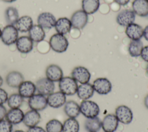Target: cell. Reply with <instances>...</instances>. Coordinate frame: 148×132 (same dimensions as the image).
Segmentation results:
<instances>
[{
    "instance_id": "obj_25",
    "label": "cell",
    "mask_w": 148,
    "mask_h": 132,
    "mask_svg": "<svg viewBox=\"0 0 148 132\" xmlns=\"http://www.w3.org/2000/svg\"><path fill=\"white\" fill-rule=\"evenodd\" d=\"M71 20L67 17H60L56 20L54 27L57 33L65 35L70 32L72 28Z\"/></svg>"
},
{
    "instance_id": "obj_39",
    "label": "cell",
    "mask_w": 148,
    "mask_h": 132,
    "mask_svg": "<svg viewBox=\"0 0 148 132\" xmlns=\"http://www.w3.org/2000/svg\"><path fill=\"white\" fill-rule=\"evenodd\" d=\"M7 113V110L5 106L0 105V121L3 120L6 118Z\"/></svg>"
},
{
    "instance_id": "obj_20",
    "label": "cell",
    "mask_w": 148,
    "mask_h": 132,
    "mask_svg": "<svg viewBox=\"0 0 148 132\" xmlns=\"http://www.w3.org/2000/svg\"><path fill=\"white\" fill-rule=\"evenodd\" d=\"M143 29L138 24L132 23L126 27L125 34L132 41L140 40L143 36Z\"/></svg>"
},
{
    "instance_id": "obj_21",
    "label": "cell",
    "mask_w": 148,
    "mask_h": 132,
    "mask_svg": "<svg viewBox=\"0 0 148 132\" xmlns=\"http://www.w3.org/2000/svg\"><path fill=\"white\" fill-rule=\"evenodd\" d=\"M24 116V113L20 108H12L7 112L5 118L11 124L15 125L23 122Z\"/></svg>"
},
{
    "instance_id": "obj_13",
    "label": "cell",
    "mask_w": 148,
    "mask_h": 132,
    "mask_svg": "<svg viewBox=\"0 0 148 132\" xmlns=\"http://www.w3.org/2000/svg\"><path fill=\"white\" fill-rule=\"evenodd\" d=\"M56 20L55 16L50 12H43L37 18L38 25L43 29H51L54 27Z\"/></svg>"
},
{
    "instance_id": "obj_37",
    "label": "cell",
    "mask_w": 148,
    "mask_h": 132,
    "mask_svg": "<svg viewBox=\"0 0 148 132\" xmlns=\"http://www.w3.org/2000/svg\"><path fill=\"white\" fill-rule=\"evenodd\" d=\"M140 56L145 61L148 63V45L143 47Z\"/></svg>"
},
{
    "instance_id": "obj_3",
    "label": "cell",
    "mask_w": 148,
    "mask_h": 132,
    "mask_svg": "<svg viewBox=\"0 0 148 132\" xmlns=\"http://www.w3.org/2000/svg\"><path fill=\"white\" fill-rule=\"evenodd\" d=\"M60 91L65 96H73L77 92V82L72 77H63L58 83Z\"/></svg>"
},
{
    "instance_id": "obj_16",
    "label": "cell",
    "mask_w": 148,
    "mask_h": 132,
    "mask_svg": "<svg viewBox=\"0 0 148 132\" xmlns=\"http://www.w3.org/2000/svg\"><path fill=\"white\" fill-rule=\"evenodd\" d=\"M46 76L51 81L59 82L63 76V71L60 67L56 64H50L46 69Z\"/></svg>"
},
{
    "instance_id": "obj_10",
    "label": "cell",
    "mask_w": 148,
    "mask_h": 132,
    "mask_svg": "<svg viewBox=\"0 0 148 132\" xmlns=\"http://www.w3.org/2000/svg\"><path fill=\"white\" fill-rule=\"evenodd\" d=\"M70 20L73 28L81 30L88 22V14L83 10H79L73 13Z\"/></svg>"
},
{
    "instance_id": "obj_40",
    "label": "cell",
    "mask_w": 148,
    "mask_h": 132,
    "mask_svg": "<svg viewBox=\"0 0 148 132\" xmlns=\"http://www.w3.org/2000/svg\"><path fill=\"white\" fill-rule=\"evenodd\" d=\"M115 3L121 6H125L128 3L130 0H114Z\"/></svg>"
},
{
    "instance_id": "obj_47",
    "label": "cell",
    "mask_w": 148,
    "mask_h": 132,
    "mask_svg": "<svg viewBox=\"0 0 148 132\" xmlns=\"http://www.w3.org/2000/svg\"><path fill=\"white\" fill-rule=\"evenodd\" d=\"M1 33H2V30L0 28V38H1Z\"/></svg>"
},
{
    "instance_id": "obj_35",
    "label": "cell",
    "mask_w": 148,
    "mask_h": 132,
    "mask_svg": "<svg viewBox=\"0 0 148 132\" xmlns=\"http://www.w3.org/2000/svg\"><path fill=\"white\" fill-rule=\"evenodd\" d=\"M13 124L7 120L0 121V132H12Z\"/></svg>"
},
{
    "instance_id": "obj_26",
    "label": "cell",
    "mask_w": 148,
    "mask_h": 132,
    "mask_svg": "<svg viewBox=\"0 0 148 132\" xmlns=\"http://www.w3.org/2000/svg\"><path fill=\"white\" fill-rule=\"evenodd\" d=\"M64 111L66 116L72 118H76L80 113V105L73 100L66 101L64 104Z\"/></svg>"
},
{
    "instance_id": "obj_38",
    "label": "cell",
    "mask_w": 148,
    "mask_h": 132,
    "mask_svg": "<svg viewBox=\"0 0 148 132\" xmlns=\"http://www.w3.org/2000/svg\"><path fill=\"white\" fill-rule=\"evenodd\" d=\"M27 132H46V131L42 127L35 126L34 127H29Z\"/></svg>"
},
{
    "instance_id": "obj_2",
    "label": "cell",
    "mask_w": 148,
    "mask_h": 132,
    "mask_svg": "<svg viewBox=\"0 0 148 132\" xmlns=\"http://www.w3.org/2000/svg\"><path fill=\"white\" fill-rule=\"evenodd\" d=\"M80 113L86 118L97 117L99 114L100 109L98 105L91 100H83L80 104Z\"/></svg>"
},
{
    "instance_id": "obj_27",
    "label": "cell",
    "mask_w": 148,
    "mask_h": 132,
    "mask_svg": "<svg viewBox=\"0 0 148 132\" xmlns=\"http://www.w3.org/2000/svg\"><path fill=\"white\" fill-rule=\"evenodd\" d=\"M29 37L33 42H40L45 38V32L44 29L39 25H33L28 31Z\"/></svg>"
},
{
    "instance_id": "obj_17",
    "label": "cell",
    "mask_w": 148,
    "mask_h": 132,
    "mask_svg": "<svg viewBox=\"0 0 148 132\" xmlns=\"http://www.w3.org/2000/svg\"><path fill=\"white\" fill-rule=\"evenodd\" d=\"M41 120V116L38 111L31 109L24 113L23 123L28 127L37 126Z\"/></svg>"
},
{
    "instance_id": "obj_24",
    "label": "cell",
    "mask_w": 148,
    "mask_h": 132,
    "mask_svg": "<svg viewBox=\"0 0 148 132\" xmlns=\"http://www.w3.org/2000/svg\"><path fill=\"white\" fill-rule=\"evenodd\" d=\"M14 26L21 32H27L29 31L31 27L33 26L32 19L29 16H23L19 17Z\"/></svg>"
},
{
    "instance_id": "obj_14",
    "label": "cell",
    "mask_w": 148,
    "mask_h": 132,
    "mask_svg": "<svg viewBox=\"0 0 148 132\" xmlns=\"http://www.w3.org/2000/svg\"><path fill=\"white\" fill-rule=\"evenodd\" d=\"M119 122L114 114H108L102 121V128L105 132H114L118 127Z\"/></svg>"
},
{
    "instance_id": "obj_5",
    "label": "cell",
    "mask_w": 148,
    "mask_h": 132,
    "mask_svg": "<svg viewBox=\"0 0 148 132\" xmlns=\"http://www.w3.org/2000/svg\"><path fill=\"white\" fill-rule=\"evenodd\" d=\"M114 115L119 122L123 124H130L133 119L132 110L128 107L124 105L118 106L116 108Z\"/></svg>"
},
{
    "instance_id": "obj_1",
    "label": "cell",
    "mask_w": 148,
    "mask_h": 132,
    "mask_svg": "<svg viewBox=\"0 0 148 132\" xmlns=\"http://www.w3.org/2000/svg\"><path fill=\"white\" fill-rule=\"evenodd\" d=\"M49 45L53 51L58 53H61L65 52L67 50L69 46V42L64 35L56 33L50 37Z\"/></svg>"
},
{
    "instance_id": "obj_22",
    "label": "cell",
    "mask_w": 148,
    "mask_h": 132,
    "mask_svg": "<svg viewBox=\"0 0 148 132\" xmlns=\"http://www.w3.org/2000/svg\"><path fill=\"white\" fill-rule=\"evenodd\" d=\"M132 10L135 14L139 16H148V1L134 0L132 3Z\"/></svg>"
},
{
    "instance_id": "obj_8",
    "label": "cell",
    "mask_w": 148,
    "mask_h": 132,
    "mask_svg": "<svg viewBox=\"0 0 148 132\" xmlns=\"http://www.w3.org/2000/svg\"><path fill=\"white\" fill-rule=\"evenodd\" d=\"M94 91L100 95H106L109 93L112 89L110 81L106 78H98L92 83Z\"/></svg>"
},
{
    "instance_id": "obj_30",
    "label": "cell",
    "mask_w": 148,
    "mask_h": 132,
    "mask_svg": "<svg viewBox=\"0 0 148 132\" xmlns=\"http://www.w3.org/2000/svg\"><path fill=\"white\" fill-rule=\"evenodd\" d=\"M143 47V43L140 40L131 41L128 45V50L131 56L137 57L140 56Z\"/></svg>"
},
{
    "instance_id": "obj_12",
    "label": "cell",
    "mask_w": 148,
    "mask_h": 132,
    "mask_svg": "<svg viewBox=\"0 0 148 132\" xmlns=\"http://www.w3.org/2000/svg\"><path fill=\"white\" fill-rule=\"evenodd\" d=\"M47 104L53 108H58L63 106L66 101V96L61 91L53 92L47 97Z\"/></svg>"
},
{
    "instance_id": "obj_6",
    "label": "cell",
    "mask_w": 148,
    "mask_h": 132,
    "mask_svg": "<svg viewBox=\"0 0 148 132\" xmlns=\"http://www.w3.org/2000/svg\"><path fill=\"white\" fill-rule=\"evenodd\" d=\"M35 86L38 93L45 96H48L53 93L55 89L54 83L47 78H42L38 80Z\"/></svg>"
},
{
    "instance_id": "obj_31",
    "label": "cell",
    "mask_w": 148,
    "mask_h": 132,
    "mask_svg": "<svg viewBox=\"0 0 148 132\" xmlns=\"http://www.w3.org/2000/svg\"><path fill=\"white\" fill-rule=\"evenodd\" d=\"M80 126L75 118H69L62 124V132H79Z\"/></svg>"
},
{
    "instance_id": "obj_32",
    "label": "cell",
    "mask_w": 148,
    "mask_h": 132,
    "mask_svg": "<svg viewBox=\"0 0 148 132\" xmlns=\"http://www.w3.org/2000/svg\"><path fill=\"white\" fill-rule=\"evenodd\" d=\"M5 19L9 25H14L19 18V14L17 9L13 6L8 7L5 12Z\"/></svg>"
},
{
    "instance_id": "obj_19",
    "label": "cell",
    "mask_w": 148,
    "mask_h": 132,
    "mask_svg": "<svg viewBox=\"0 0 148 132\" xmlns=\"http://www.w3.org/2000/svg\"><path fill=\"white\" fill-rule=\"evenodd\" d=\"M6 83L10 87L18 88L20 84L24 81L23 74L18 71H11L6 76Z\"/></svg>"
},
{
    "instance_id": "obj_29",
    "label": "cell",
    "mask_w": 148,
    "mask_h": 132,
    "mask_svg": "<svg viewBox=\"0 0 148 132\" xmlns=\"http://www.w3.org/2000/svg\"><path fill=\"white\" fill-rule=\"evenodd\" d=\"M84 127L88 132H97L102 127V121L98 116L93 118H87L84 122Z\"/></svg>"
},
{
    "instance_id": "obj_48",
    "label": "cell",
    "mask_w": 148,
    "mask_h": 132,
    "mask_svg": "<svg viewBox=\"0 0 148 132\" xmlns=\"http://www.w3.org/2000/svg\"><path fill=\"white\" fill-rule=\"evenodd\" d=\"M92 132H95V131H92Z\"/></svg>"
},
{
    "instance_id": "obj_46",
    "label": "cell",
    "mask_w": 148,
    "mask_h": 132,
    "mask_svg": "<svg viewBox=\"0 0 148 132\" xmlns=\"http://www.w3.org/2000/svg\"><path fill=\"white\" fill-rule=\"evenodd\" d=\"M14 132H25V131H23V130H18L14 131Z\"/></svg>"
},
{
    "instance_id": "obj_45",
    "label": "cell",
    "mask_w": 148,
    "mask_h": 132,
    "mask_svg": "<svg viewBox=\"0 0 148 132\" xmlns=\"http://www.w3.org/2000/svg\"><path fill=\"white\" fill-rule=\"evenodd\" d=\"M146 72L147 74L148 75V64L147 65V66H146Z\"/></svg>"
},
{
    "instance_id": "obj_9",
    "label": "cell",
    "mask_w": 148,
    "mask_h": 132,
    "mask_svg": "<svg viewBox=\"0 0 148 132\" xmlns=\"http://www.w3.org/2000/svg\"><path fill=\"white\" fill-rule=\"evenodd\" d=\"M71 75L72 78L80 84L88 83L91 78L90 71L83 66L75 67L71 72Z\"/></svg>"
},
{
    "instance_id": "obj_44",
    "label": "cell",
    "mask_w": 148,
    "mask_h": 132,
    "mask_svg": "<svg viewBox=\"0 0 148 132\" xmlns=\"http://www.w3.org/2000/svg\"><path fill=\"white\" fill-rule=\"evenodd\" d=\"M3 78H2V76L0 75V87L2 85V84H3Z\"/></svg>"
},
{
    "instance_id": "obj_15",
    "label": "cell",
    "mask_w": 148,
    "mask_h": 132,
    "mask_svg": "<svg viewBox=\"0 0 148 132\" xmlns=\"http://www.w3.org/2000/svg\"><path fill=\"white\" fill-rule=\"evenodd\" d=\"M16 46L17 50L21 53H28L31 52L34 47V42L28 36L18 37Z\"/></svg>"
},
{
    "instance_id": "obj_41",
    "label": "cell",
    "mask_w": 148,
    "mask_h": 132,
    "mask_svg": "<svg viewBox=\"0 0 148 132\" xmlns=\"http://www.w3.org/2000/svg\"><path fill=\"white\" fill-rule=\"evenodd\" d=\"M143 36H144L145 39L148 41V25H146L143 29Z\"/></svg>"
},
{
    "instance_id": "obj_49",
    "label": "cell",
    "mask_w": 148,
    "mask_h": 132,
    "mask_svg": "<svg viewBox=\"0 0 148 132\" xmlns=\"http://www.w3.org/2000/svg\"><path fill=\"white\" fill-rule=\"evenodd\" d=\"M147 1H148V0H147Z\"/></svg>"
},
{
    "instance_id": "obj_4",
    "label": "cell",
    "mask_w": 148,
    "mask_h": 132,
    "mask_svg": "<svg viewBox=\"0 0 148 132\" xmlns=\"http://www.w3.org/2000/svg\"><path fill=\"white\" fill-rule=\"evenodd\" d=\"M18 38V31L14 25L8 24L2 30L1 39L5 45L10 46L16 43Z\"/></svg>"
},
{
    "instance_id": "obj_43",
    "label": "cell",
    "mask_w": 148,
    "mask_h": 132,
    "mask_svg": "<svg viewBox=\"0 0 148 132\" xmlns=\"http://www.w3.org/2000/svg\"><path fill=\"white\" fill-rule=\"evenodd\" d=\"M3 2H7V3H12V2H13L14 1H16V0H2Z\"/></svg>"
},
{
    "instance_id": "obj_28",
    "label": "cell",
    "mask_w": 148,
    "mask_h": 132,
    "mask_svg": "<svg viewBox=\"0 0 148 132\" xmlns=\"http://www.w3.org/2000/svg\"><path fill=\"white\" fill-rule=\"evenodd\" d=\"M100 6L99 0H82V10L87 14L95 13Z\"/></svg>"
},
{
    "instance_id": "obj_36",
    "label": "cell",
    "mask_w": 148,
    "mask_h": 132,
    "mask_svg": "<svg viewBox=\"0 0 148 132\" xmlns=\"http://www.w3.org/2000/svg\"><path fill=\"white\" fill-rule=\"evenodd\" d=\"M8 94L7 92L3 89L0 87V105H3L7 102Z\"/></svg>"
},
{
    "instance_id": "obj_18",
    "label": "cell",
    "mask_w": 148,
    "mask_h": 132,
    "mask_svg": "<svg viewBox=\"0 0 148 132\" xmlns=\"http://www.w3.org/2000/svg\"><path fill=\"white\" fill-rule=\"evenodd\" d=\"M18 94L24 98H30L36 91L35 84L29 80L23 81L18 87Z\"/></svg>"
},
{
    "instance_id": "obj_42",
    "label": "cell",
    "mask_w": 148,
    "mask_h": 132,
    "mask_svg": "<svg viewBox=\"0 0 148 132\" xmlns=\"http://www.w3.org/2000/svg\"><path fill=\"white\" fill-rule=\"evenodd\" d=\"M144 104H145V106L146 107V108L147 109H148V94L145 97Z\"/></svg>"
},
{
    "instance_id": "obj_7",
    "label": "cell",
    "mask_w": 148,
    "mask_h": 132,
    "mask_svg": "<svg viewBox=\"0 0 148 132\" xmlns=\"http://www.w3.org/2000/svg\"><path fill=\"white\" fill-rule=\"evenodd\" d=\"M28 105L31 109L40 111L44 110L48 105L47 97L41 94H35L29 98Z\"/></svg>"
},
{
    "instance_id": "obj_23",
    "label": "cell",
    "mask_w": 148,
    "mask_h": 132,
    "mask_svg": "<svg viewBox=\"0 0 148 132\" xmlns=\"http://www.w3.org/2000/svg\"><path fill=\"white\" fill-rule=\"evenodd\" d=\"M94 90L92 85L89 83L80 84L78 86L76 94L78 97L82 100H88L92 97Z\"/></svg>"
},
{
    "instance_id": "obj_33",
    "label": "cell",
    "mask_w": 148,
    "mask_h": 132,
    "mask_svg": "<svg viewBox=\"0 0 148 132\" xmlns=\"http://www.w3.org/2000/svg\"><path fill=\"white\" fill-rule=\"evenodd\" d=\"M24 102V98L18 93H14L8 97L7 102L9 107L12 108H20Z\"/></svg>"
},
{
    "instance_id": "obj_34",
    "label": "cell",
    "mask_w": 148,
    "mask_h": 132,
    "mask_svg": "<svg viewBox=\"0 0 148 132\" xmlns=\"http://www.w3.org/2000/svg\"><path fill=\"white\" fill-rule=\"evenodd\" d=\"M46 131L62 132V123L57 119H51L46 124Z\"/></svg>"
},
{
    "instance_id": "obj_11",
    "label": "cell",
    "mask_w": 148,
    "mask_h": 132,
    "mask_svg": "<svg viewBox=\"0 0 148 132\" xmlns=\"http://www.w3.org/2000/svg\"><path fill=\"white\" fill-rule=\"evenodd\" d=\"M135 14L131 9H124L118 13L116 17V22L123 27H127L134 23L135 20Z\"/></svg>"
}]
</instances>
